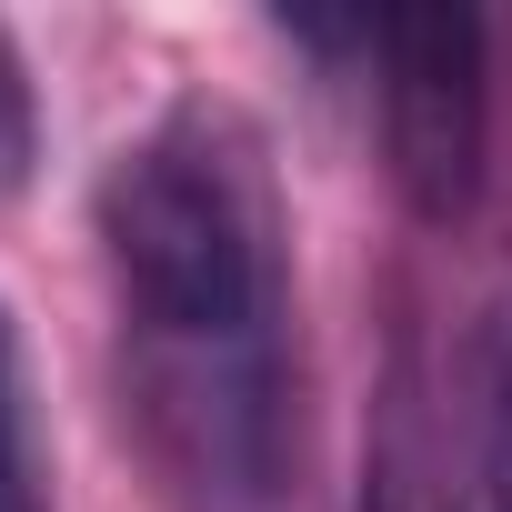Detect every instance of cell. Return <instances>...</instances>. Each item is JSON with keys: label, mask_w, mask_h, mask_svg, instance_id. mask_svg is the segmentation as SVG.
Segmentation results:
<instances>
[{"label": "cell", "mask_w": 512, "mask_h": 512, "mask_svg": "<svg viewBox=\"0 0 512 512\" xmlns=\"http://www.w3.org/2000/svg\"><path fill=\"white\" fill-rule=\"evenodd\" d=\"M31 161H41V101H31V61H21V41L0 31V201L31 191Z\"/></svg>", "instance_id": "6"}, {"label": "cell", "mask_w": 512, "mask_h": 512, "mask_svg": "<svg viewBox=\"0 0 512 512\" xmlns=\"http://www.w3.org/2000/svg\"><path fill=\"white\" fill-rule=\"evenodd\" d=\"M482 492L492 512H512V312H492L482 332Z\"/></svg>", "instance_id": "5"}, {"label": "cell", "mask_w": 512, "mask_h": 512, "mask_svg": "<svg viewBox=\"0 0 512 512\" xmlns=\"http://www.w3.org/2000/svg\"><path fill=\"white\" fill-rule=\"evenodd\" d=\"M352 512H472L462 482H452V452H442V412H432V382H422V352L402 342L382 402H372V442H362V492Z\"/></svg>", "instance_id": "3"}, {"label": "cell", "mask_w": 512, "mask_h": 512, "mask_svg": "<svg viewBox=\"0 0 512 512\" xmlns=\"http://www.w3.org/2000/svg\"><path fill=\"white\" fill-rule=\"evenodd\" d=\"M362 51L382 71V171L412 221L452 231L482 201V151H492V81H482V21L452 0L362 21Z\"/></svg>", "instance_id": "2"}, {"label": "cell", "mask_w": 512, "mask_h": 512, "mask_svg": "<svg viewBox=\"0 0 512 512\" xmlns=\"http://www.w3.org/2000/svg\"><path fill=\"white\" fill-rule=\"evenodd\" d=\"M131 352V412L201 512H262L282 482V312L292 241L272 151L231 101L191 91L91 191Z\"/></svg>", "instance_id": "1"}, {"label": "cell", "mask_w": 512, "mask_h": 512, "mask_svg": "<svg viewBox=\"0 0 512 512\" xmlns=\"http://www.w3.org/2000/svg\"><path fill=\"white\" fill-rule=\"evenodd\" d=\"M0 512H41V462H31V372H21V322L0 302Z\"/></svg>", "instance_id": "4"}]
</instances>
